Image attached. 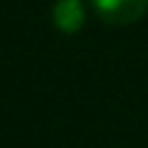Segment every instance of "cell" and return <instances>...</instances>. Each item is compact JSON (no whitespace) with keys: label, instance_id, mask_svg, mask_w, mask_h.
<instances>
[{"label":"cell","instance_id":"6da1fadb","mask_svg":"<svg viewBox=\"0 0 148 148\" xmlns=\"http://www.w3.org/2000/svg\"><path fill=\"white\" fill-rule=\"evenodd\" d=\"M89 5L109 25H131L148 12V0H89Z\"/></svg>","mask_w":148,"mask_h":148},{"label":"cell","instance_id":"7a4b0ae2","mask_svg":"<svg viewBox=\"0 0 148 148\" xmlns=\"http://www.w3.org/2000/svg\"><path fill=\"white\" fill-rule=\"evenodd\" d=\"M52 17L62 32L72 35L84 25V5H82V0H57Z\"/></svg>","mask_w":148,"mask_h":148}]
</instances>
